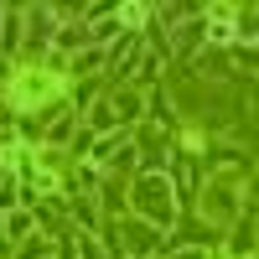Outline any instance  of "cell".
I'll list each match as a JSON object with an SVG mask.
<instances>
[{
	"mask_svg": "<svg viewBox=\"0 0 259 259\" xmlns=\"http://www.w3.org/2000/svg\"><path fill=\"white\" fill-rule=\"evenodd\" d=\"M135 207L150 212L161 228H171V218H177V202H171V182L156 177V171H145V177L135 182Z\"/></svg>",
	"mask_w": 259,
	"mask_h": 259,
	"instance_id": "6da1fadb",
	"label": "cell"
},
{
	"mask_svg": "<svg viewBox=\"0 0 259 259\" xmlns=\"http://www.w3.org/2000/svg\"><path fill=\"white\" fill-rule=\"evenodd\" d=\"M130 140H140V145H130V150H140V161H145V171H166V161H171V135L161 124H140V130H130Z\"/></svg>",
	"mask_w": 259,
	"mask_h": 259,
	"instance_id": "7a4b0ae2",
	"label": "cell"
},
{
	"mask_svg": "<svg viewBox=\"0 0 259 259\" xmlns=\"http://www.w3.org/2000/svg\"><path fill=\"white\" fill-rule=\"evenodd\" d=\"M239 177H218V182H212L207 187V197H202V212H207V218L212 223H233V212H239Z\"/></svg>",
	"mask_w": 259,
	"mask_h": 259,
	"instance_id": "3957f363",
	"label": "cell"
},
{
	"mask_svg": "<svg viewBox=\"0 0 259 259\" xmlns=\"http://www.w3.org/2000/svg\"><path fill=\"white\" fill-rule=\"evenodd\" d=\"M228 254H233V259H249V254H254V223H249V212L228 223Z\"/></svg>",
	"mask_w": 259,
	"mask_h": 259,
	"instance_id": "277c9868",
	"label": "cell"
},
{
	"mask_svg": "<svg viewBox=\"0 0 259 259\" xmlns=\"http://www.w3.org/2000/svg\"><path fill=\"white\" fill-rule=\"evenodd\" d=\"M0 223H6V239H11V244H26V239H31V228H36L31 207H16V212H6Z\"/></svg>",
	"mask_w": 259,
	"mask_h": 259,
	"instance_id": "5b68a950",
	"label": "cell"
},
{
	"mask_svg": "<svg viewBox=\"0 0 259 259\" xmlns=\"http://www.w3.org/2000/svg\"><path fill=\"white\" fill-rule=\"evenodd\" d=\"M145 104H150V119H161V130L171 135V124H177V114H171V99H166V89L156 83V89L145 94Z\"/></svg>",
	"mask_w": 259,
	"mask_h": 259,
	"instance_id": "8992f818",
	"label": "cell"
},
{
	"mask_svg": "<svg viewBox=\"0 0 259 259\" xmlns=\"http://www.w3.org/2000/svg\"><path fill=\"white\" fill-rule=\"evenodd\" d=\"M99 47H89V52H78L73 62H62V73H73V78H89V73H99Z\"/></svg>",
	"mask_w": 259,
	"mask_h": 259,
	"instance_id": "52a82bcc",
	"label": "cell"
},
{
	"mask_svg": "<svg viewBox=\"0 0 259 259\" xmlns=\"http://www.w3.org/2000/svg\"><path fill=\"white\" fill-rule=\"evenodd\" d=\"M16 31H21V11H0V47H16Z\"/></svg>",
	"mask_w": 259,
	"mask_h": 259,
	"instance_id": "ba28073f",
	"label": "cell"
},
{
	"mask_svg": "<svg viewBox=\"0 0 259 259\" xmlns=\"http://www.w3.org/2000/svg\"><path fill=\"white\" fill-rule=\"evenodd\" d=\"M52 254V239H26L21 244V259H47Z\"/></svg>",
	"mask_w": 259,
	"mask_h": 259,
	"instance_id": "9c48e42d",
	"label": "cell"
},
{
	"mask_svg": "<svg viewBox=\"0 0 259 259\" xmlns=\"http://www.w3.org/2000/svg\"><path fill=\"white\" fill-rule=\"evenodd\" d=\"M177 259H207V254H202V249H182Z\"/></svg>",
	"mask_w": 259,
	"mask_h": 259,
	"instance_id": "30bf717a",
	"label": "cell"
},
{
	"mask_svg": "<svg viewBox=\"0 0 259 259\" xmlns=\"http://www.w3.org/2000/svg\"><path fill=\"white\" fill-rule=\"evenodd\" d=\"M11 249V239H6V223H0V254H6Z\"/></svg>",
	"mask_w": 259,
	"mask_h": 259,
	"instance_id": "8fae6325",
	"label": "cell"
}]
</instances>
